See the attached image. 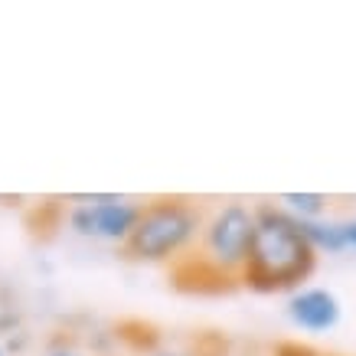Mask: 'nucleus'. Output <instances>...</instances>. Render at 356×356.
<instances>
[{
	"mask_svg": "<svg viewBox=\"0 0 356 356\" xmlns=\"http://www.w3.org/2000/svg\"><path fill=\"white\" fill-rule=\"evenodd\" d=\"M151 356H193V353H186V350H173V346L167 350V346H163V350H154Z\"/></svg>",
	"mask_w": 356,
	"mask_h": 356,
	"instance_id": "9b49d317",
	"label": "nucleus"
},
{
	"mask_svg": "<svg viewBox=\"0 0 356 356\" xmlns=\"http://www.w3.org/2000/svg\"><path fill=\"white\" fill-rule=\"evenodd\" d=\"M203 222L206 213L200 203L186 196H157L151 203H144L138 226L121 245V252L147 265H173L193 248V242L203 232Z\"/></svg>",
	"mask_w": 356,
	"mask_h": 356,
	"instance_id": "7ed1b4c3",
	"label": "nucleus"
},
{
	"mask_svg": "<svg viewBox=\"0 0 356 356\" xmlns=\"http://www.w3.org/2000/svg\"><path fill=\"white\" fill-rule=\"evenodd\" d=\"M278 206L294 219H321L327 213V196L324 193H284Z\"/></svg>",
	"mask_w": 356,
	"mask_h": 356,
	"instance_id": "0eeeda50",
	"label": "nucleus"
},
{
	"mask_svg": "<svg viewBox=\"0 0 356 356\" xmlns=\"http://www.w3.org/2000/svg\"><path fill=\"white\" fill-rule=\"evenodd\" d=\"M343 226V242L346 248H356V219H346V222H340Z\"/></svg>",
	"mask_w": 356,
	"mask_h": 356,
	"instance_id": "9d476101",
	"label": "nucleus"
},
{
	"mask_svg": "<svg viewBox=\"0 0 356 356\" xmlns=\"http://www.w3.org/2000/svg\"><path fill=\"white\" fill-rule=\"evenodd\" d=\"M203 350H196L193 356H229V346H226V340H222V343L216 346V350H209V343H213V337H203Z\"/></svg>",
	"mask_w": 356,
	"mask_h": 356,
	"instance_id": "6e6552de",
	"label": "nucleus"
},
{
	"mask_svg": "<svg viewBox=\"0 0 356 356\" xmlns=\"http://www.w3.org/2000/svg\"><path fill=\"white\" fill-rule=\"evenodd\" d=\"M46 356H86V350H79L76 343H63V346H53Z\"/></svg>",
	"mask_w": 356,
	"mask_h": 356,
	"instance_id": "1a4fd4ad",
	"label": "nucleus"
},
{
	"mask_svg": "<svg viewBox=\"0 0 356 356\" xmlns=\"http://www.w3.org/2000/svg\"><path fill=\"white\" fill-rule=\"evenodd\" d=\"M252 232H255V206H245L238 200L216 206L206 216L193 248L170 265L173 288L186 294H226L232 288H242Z\"/></svg>",
	"mask_w": 356,
	"mask_h": 356,
	"instance_id": "f257e3e1",
	"label": "nucleus"
},
{
	"mask_svg": "<svg viewBox=\"0 0 356 356\" xmlns=\"http://www.w3.org/2000/svg\"><path fill=\"white\" fill-rule=\"evenodd\" d=\"M140 209H144V203H134V200H124L115 193H79L72 196L69 226L86 238H105V242L124 245L138 226Z\"/></svg>",
	"mask_w": 356,
	"mask_h": 356,
	"instance_id": "20e7f679",
	"label": "nucleus"
},
{
	"mask_svg": "<svg viewBox=\"0 0 356 356\" xmlns=\"http://www.w3.org/2000/svg\"><path fill=\"white\" fill-rule=\"evenodd\" d=\"M229 356H255V350H242V353H229Z\"/></svg>",
	"mask_w": 356,
	"mask_h": 356,
	"instance_id": "f8f14e48",
	"label": "nucleus"
},
{
	"mask_svg": "<svg viewBox=\"0 0 356 356\" xmlns=\"http://www.w3.org/2000/svg\"><path fill=\"white\" fill-rule=\"evenodd\" d=\"M298 222V229H301V236L307 238L314 245V252L321 255V252H330V255H337V252H343L346 242H343V226L340 222H330V219H294Z\"/></svg>",
	"mask_w": 356,
	"mask_h": 356,
	"instance_id": "423d86ee",
	"label": "nucleus"
},
{
	"mask_svg": "<svg viewBox=\"0 0 356 356\" xmlns=\"http://www.w3.org/2000/svg\"><path fill=\"white\" fill-rule=\"evenodd\" d=\"M288 317L301 330L324 334V330H334L337 321H340V301L327 288H301L288 301Z\"/></svg>",
	"mask_w": 356,
	"mask_h": 356,
	"instance_id": "39448f33",
	"label": "nucleus"
},
{
	"mask_svg": "<svg viewBox=\"0 0 356 356\" xmlns=\"http://www.w3.org/2000/svg\"><path fill=\"white\" fill-rule=\"evenodd\" d=\"M0 356H7V350H3V346H0Z\"/></svg>",
	"mask_w": 356,
	"mask_h": 356,
	"instance_id": "ddd939ff",
	"label": "nucleus"
},
{
	"mask_svg": "<svg viewBox=\"0 0 356 356\" xmlns=\"http://www.w3.org/2000/svg\"><path fill=\"white\" fill-rule=\"evenodd\" d=\"M317 268V252L278 203L255 206V232L248 248L242 288L255 294L294 291Z\"/></svg>",
	"mask_w": 356,
	"mask_h": 356,
	"instance_id": "f03ea898",
	"label": "nucleus"
}]
</instances>
